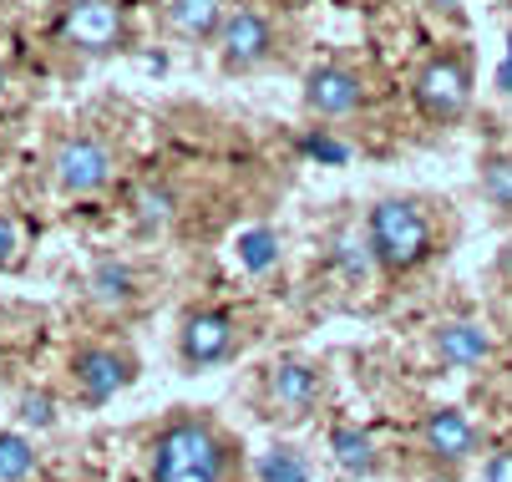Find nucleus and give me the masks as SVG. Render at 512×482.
<instances>
[{"label":"nucleus","mask_w":512,"mask_h":482,"mask_svg":"<svg viewBox=\"0 0 512 482\" xmlns=\"http://www.w3.org/2000/svg\"><path fill=\"white\" fill-rule=\"evenodd\" d=\"M234 452L203 417H173L153 442V482H229Z\"/></svg>","instance_id":"1"},{"label":"nucleus","mask_w":512,"mask_h":482,"mask_svg":"<svg viewBox=\"0 0 512 482\" xmlns=\"http://www.w3.org/2000/svg\"><path fill=\"white\" fill-rule=\"evenodd\" d=\"M365 239H371V254H376V264L386 274H411L436 249L431 219H426V209L416 198H381V203H371Z\"/></svg>","instance_id":"2"},{"label":"nucleus","mask_w":512,"mask_h":482,"mask_svg":"<svg viewBox=\"0 0 512 482\" xmlns=\"http://www.w3.org/2000/svg\"><path fill=\"white\" fill-rule=\"evenodd\" d=\"M416 112L436 127L457 122L472 107V56L467 51H436L421 61V72L411 77Z\"/></svg>","instance_id":"3"},{"label":"nucleus","mask_w":512,"mask_h":482,"mask_svg":"<svg viewBox=\"0 0 512 482\" xmlns=\"http://www.w3.org/2000/svg\"><path fill=\"white\" fill-rule=\"evenodd\" d=\"M112 148L92 132H77V137H61L56 153H51V173L56 183L71 193V198H87V193H102L112 183Z\"/></svg>","instance_id":"4"},{"label":"nucleus","mask_w":512,"mask_h":482,"mask_svg":"<svg viewBox=\"0 0 512 482\" xmlns=\"http://www.w3.org/2000/svg\"><path fill=\"white\" fill-rule=\"evenodd\" d=\"M234 340H239V325L229 310H193L178 330V361L188 371H208L234 356Z\"/></svg>","instance_id":"5"},{"label":"nucleus","mask_w":512,"mask_h":482,"mask_svg":"<svg viewBox=\"0 0 512 482\" xmlns=\"http://www.w3.org/2000/svg\"><path fill=\"white\" fill-rule=\"evenodd\" d=\"M132 376H137V361L112 346H82L71 356V381H77V396L87 406H107L122 386H132Z\"/></svg>","instance_id":"6"},{"label":"nucleus","mask_w":512,"mask_h":482,"mask_svg":"<svg viewBox=\"0 0 512 482\" xmlns=\"http://www.w3.org/2000/svg\"><path fill=\"white\" fill-rule=\"evenodd\" d=\"M320 391H325V376L310 361H279V366H269V381H264L269 417L305 422L310 411H315V401H320Z\"/></svg>","instance_id":"7"},{"label":"nucleus","mask_w":512,"mask_h":482,"mask_svg":"<svg viewBox=\"0 0 512 482\" xmlns=\"http://www.w3.org/2000/svg\"><path fill=\"white\" fill-rule=\"evenodd\" d=\"M61 36L66 46H77L87 56H107L122 46V11L112 0H71L61 16Z\"/></svg>","instance_id":"8"},{"label":"nucleus","mask_w":512,"mask_h":482,"mask_svg":"<svg viewBox=\"0 0 512 482\" xmlns=\"http://www.w3.org/2000/svg\"><path fill=\"white\" fill-rule=\"evenodd\" d=\"M274 51V31L259 11H234L218 31V56H224V72H254Z\"/></svg>","instance_id":"9"},{"label":"nucleus","mask_w":512,"mask_h":482,"mask_svg":"<svg viewBox=\"0 0 512 482\" xmlns=\"http://www.w3.org/2000/svg\"><path fill=\"white\" fill-rule=\"evenodd\" d=\"M421 452L436 467H462L477 452V427L462 417L457 406H436V411H426V422H421Z\"/></svg>","instance_id":"10"},{"label":"nucleus","mask_w":512,"mask_h":482,"mask_svg":"<svg viewBox=\"0 0 512 482\" xmlns=\"http://www.w3.org/2000/svg\"><path fill=\"white\" fill-rule=\"evenodd\" d=\"M360 102H365V87H360V77L350 72V66L325 61L305 77V107L315 117H350Z\"/></svg>","instance_id":"11"},{"label":"nucleus","mask_w":512,"mask_h":482,"mask_svg":"<svg viewBox=\"0 0 512 482\" xmlns=\"http://www.w3.org/2000/svg\"><path fill=\"white\" fill-rule=\"evenodd\" d=\"M436 356H442L447 366H457V371H472L492 356V340L472 320H447L442 330H436Z\"/></svg>","instance_id":"12"},{"label":"nucleus","mask_w":512,"mask_h":482,"mask_svg":"<svg viewBox=\"0 0 512 482\" xmlns=\"http://www.w3.org/2000/svg\"><path fill=\"white\" fill-rule=\"evenodd\" d=\"M168 21H173V31L183 41H218L229 11H224V0H173Z\"/></svg>","instance_id":"13"},{"label":"nucleus","mask_w":512,"mask_h":482,"mask_svg":"<svg viewBox=\"0 0 512 482\" xmlns=\"http://www.w3.org/2000/svg\"><path fill=\"white\" fill-rule=\"evenodd\" d=\"M330 457L345 477H371L376 472V442L360 427H335L330 432Z\"/></svg>","instance_id":"14"},{"label":"nucleus","mask_w":512,"mask_h":482,"mask_svg":"<svg viewBox=\"0 0 512 482\" xmlns=\"http://www.w3.org/2000/svg\"><path fill=\"white\" fill-rule=\"evenodd\" d=\"M132 219H137V229H168L173 224V193L163 188V183H137L132 188Z\"/></svg>","instance_id":"15"},{"label":"nucleus","mask_w":512,"mask_h":482,"mask_svg":"<svg viewBox=\"0 0 512 482\" xmlns=\"http://www.w3.org/2000/svg\"><path fill=\"white\" fill-rule=\"evenodd\" d=\"M132 269L127 264H97V274H92V300L97 305H107V310H127L132 305Z\"/></svg>","instance_id":"16"},{"label":"nucleus","mask_w":512,"mask_h":482,"mask_svg":"<svg viewBox=\"0 0 512 482\" xmlns=\"http://www.w3.org/2000/svg\"><path fill=\"white\" fill-rule=\"evenodd\" d=\"M234 249H239V264L254 269V274H264V269L279 264V234L274 229H244Z\"/></svg>","instance_id":"17"},{"label":"nucleus","mask_w":512,"mask_h":482,"mask_svg":"<svg viewBox=\"0 0 512 482\" xmlns=\"http://www.w3.org/2000/svg\"><path fill=\"white\" fill-rule=\"evenodd\" d=\"M482 198L492 203V209L512 214V158L507 153L482 158Z\"/></svg>","instance_id":"18"},{"label":"nucleus","mask_w":512,"mask_h":482,"mask_svg":"<svg viewBox=\"0 0 512 482\" xmlns=\"http://www.w3.org/2000/svg\"><path fill=\"white\" fill-rule=\"evenodd\" d=\"M259 482H310V462L295 447H274L259 457Z\"/></svg>","instance_id":"19"},{"label":"nucleus","mask_w":512,"mask_h":482,"mask_svg":"<svg viewBox=\"0 0 512 482\" xmlns=\"http://www.w3.org/2000/svg\"><path fill=\"white\" fill-rule=\"evenodd\" d=\"M36 467V452L21 432H0V482H26Z\"/></svg>","instance_id":"20"},{"label":"nucleus","mask_w":512,"mask_h":482,"mask_svg":"<svg viewBox=\"0 0 512 482\" xmlns=\"http://www.w3.org/2000/svg\"><path fill=\"white\" fill-rule=\"evenodd\" d=\"M21 422H26V427H51V422H56L51 391H26V396H21Z\"/></svg>","instance_id":"21"},{"label":"nucleus","mask_w":512,"mask_h":482,"mask_svg":"<svg viewBox=\"0 0 512 482\" xmlns=\"http://www.w3.org/2000/svg\"><path fill=\"white\" fill-rule=\"evenodd\" d=\"M16 264H21V224L0 214V269H16Z\"/></svg>","instance_id":"22"},{"label":"nucleus","mask_w":512,"mask_h":482,"mask_svg":"<svg viewBox=\"0 0 512 482\" xmlns=\"http://www.w3.org/2000/svg\"><path fill=\"white\" fill-rule=\"evenodd\" d=\"M305 153H310V158H320V163H345V158H350V148H345V143H335L330 132L305 137Z\"/></svg>","instance_id":"23"},{"label":"nucleus","mask_w":512,"mask_h":482,"mask_svg":"<svg viewBox=\"0 0 512 482\" xmlns=\"http://www.w3.org/2000/svg\"><path fill=\"white\" fill-rule=\"evenodd\" d=\"M487 482H512V447L487 457Z\"/></svg>","instance_id":"24"},{"label":"nucleus","mask_w":512,"mask_h":482,"mask_svg":"<svg viewBox=\"0 0 512 482\" xmlns=\"http://www.w3.org/2000/svg\"><path fill=\"white\" fill-rule=\"evenodd\" d=\"M497 92L512 97V46H507V56H502V66H497Z\"/></svg>","instance_id":"25"},{"label":"nucleus","mask_w":512,"mask_h":482,"mask_svg":"<svg viewBox=\"0 0 512 482\" xmlns=\"http://www.w3.org/2000/svg\"><path fill=\"white\" fill-rule=\"evenodd\" d=\"M497 269H502V274H507V280H512V239L502 244V254H497Z\"/></svg>","instance_id":"26"},{"label":"nucleus","mask_w":512,"mask_h":482,"mask_svg":"<svg viewBox=\"0 0 512 482\" xmlns=\"http://www.w3.org/2000/svg\"><path fill=\"white\" fill-rule=\"evenodd\" d=\"M426 6H436V11H457L462 0H426Z\"/></svg>","instance_id":"27"},{"label":"nucleus","mask_w":512,"mask_h":482,"mask_svg":"<svg viewBox=\"0 0 512 482\" xmlns=\"http://www.w3.org/2000/svg\"><path fill=\"white\" fill-rule=\"evenodd\" d=\"M431 482H452V477H431Z\"/></svg>","instance_id":"28"},{"label":"nucleus","mask_w":512,"mask_h":482,"mask_svg":"<svg viewBox=\"0 0 512 482\" xmlns=\"http://www.w3.org/2000/svg\"><path fill=\"white\" fill-rule=\"evenodd\" d=\"M0 82H6V72H0Z\"/></svg>","instance_id":"29"}]
</instances>
